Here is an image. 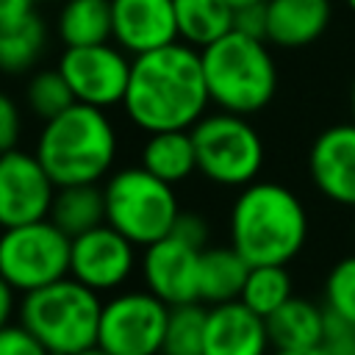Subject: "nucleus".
Listing matches in <instances>:
<instances>
[{"instance_id":"nucleus-1","label":"nucleus","mask_w":355,"mask_h":355,"mask_svg":"<svg viewBox=\"0 0 355 355\" xmlns=\"http://www.w3.org/2000/svg\"><path fill=\"white\" fill-rule=\"evenodd\" d=\"M211 97L202 75L200 50L172 42L158 50L133 55L122 111L141 133L189 130L208 114Z\"/></svg>"},{"instance_id":"nucleus-2","label":"nucleus","mask_w":355,"mask_h":355,"mask_svg":"<svg viewBox=\"0 0 355 355\" xmlns=\"http://www.w3.org/2000/svg\"><path fill=\"white\" fill-rule=\"evenodd\" d=\"M308 233V208L286 183L258 178L236 189L227 211V244L250 266H288L305 250Z\"/></svg>"},{"instance_id":"nucleus-3","label":"nucleus","mask_w":355,"mask_h":355,"mask_svg":"<svg viewBox=\"0 0 355 355\" xmlns=\"http://www.w3.org/2000/svg\"><path fill=\"white\" fill-rule=\"evenodd\" d=\"M33 153L55 186L103 183L116 169L119 133L105 108L72 103L42 122Z\"/></svg>"},{"instance_id":"nucleus-4","label":"nucleus","mask_w":355,"mask_h":355,"mask_svg":"<svg viewBox=\"0 0 355 355\" xmlns=\"http://www.w3.org/2000/svg\"><path fill=\"white\" fill-rule=\"evenodd\" d=\"M211 105L252 116L277 94V61L266 39L230 31L200 50Z\"/></svg>"},{"instance_id":"nucleus-5","label":"nucleus","mask_w":355,"mask_h":355,"mask_svg":"<svg viewBox=\"0 0 355 355\" xmlns=\"http://www.w3.org/2000/svg\"><path fill=\"white\" fill-rule=\"evenodd\" d=\"M103 294L61 277L19 297L17 322L25 324L53 355H75L97 344Z\"/></svg>"},{"instance_id":"nucleus-6","label":"nucleus","mask_w":355,"mask_h":355,"mask_svg":"<svg viewBox=\"0 0 355 355\" xmlns=\"http://www.w3.org/2000/svg\"><path fill=\"white\" fill-rule=\"evenodd\" d=\"M100 186L105 222L128 236L139 250L169 236L183 211L175 186L155 178L141 164L114 169Z\"/></svg>"},{"instance_id":"nucleus-7","label":"nucleus","mask_w":355,"mask_h":355,"mask_svg":"<svg viewBox=\"0 0 355 355\" xmlns=\"http://www.w3.org/2000/svg\"><path fill=\"white\" fill-rule=\"evenodd\" d=\"M197 175L219 189H241L261 178L266 147L258 128L244 114L208 111L191 128Z\"/></svg>"},{"instance_id":"nucleus-8","label":"nucleus","mask_w":355,"mask_h":355,"mask_svg":"<svg viewBox=\"0 0 355 355\" xmlns=\"http://www.w3.org/2000/svg\"><path fill=\"white\" fill-rule=\"evenodd\" d=\"M72 239L50 219L0 227V277L22 297L69 275Z\"/></svg>"},{"instance_id":"nucleus-9","label":"nucleus","mask_w":355,"mask_h":355,"mask_svg":"<svg viewBox=\"0 0 355 355\" xmlns=\"http://www.w3.org/2000/svg\"><path fill=\"white\" fill-rule=\"evenodd\" d=\"M169 305L153 291L119 288L103 297L97 344L111 355H161Z\"/></svg>"},{"instance_id":"nucleus-10","label":"nucleus","mask_w":355,"mask_h":355,"mask_svg":"<svg viewBox=\"0 0 355 355\" xmlns=\"http://www.w3.org/2000/svg\"><path fill=\"white\" fill-rule=\"evenodd\" d=\"M130 61L133 55H128L119 44L100 42V44L64 47L55 67L67 78L75 103H86L108 111L114 105H122L130 78Z\"/></svg>"},{"instance_id":"nucleus-11","label":"nucleus","mask_w":355,"mask_h":355,"mask_svg":"<svg viewBox=\"0 0 355 355\" xmlns=\"http://www.w3.org/2000/svg\"><path fill=\"white\" fill-rule=\"evenodd\" d=\"M139 247L108 222L72 239L69 277L108 297L125 288L139 272Z\"/></svg>"},{"instance_id":"nucleus-12","label":"nucleus","mask_w":355,"mask_h":355,"mask_svg":"<svg viewBox=\"0 0 355 355\" xmlns=\"http://www.w3.org/2000/svg\"><path fill=\"white\" fill-rule=\"evenodd\" d=\"M55 183L33 150L0 153V227H14L50 216Z\"/></svg>"},{"instance_id":"nucleus-13","label":"nucleus","mask_w":355,"mask_h":355,"mask_svg":"<svg viewBox=\"0 0 355 355\" xmlns=\"http://www.w3.org/2000/svg\"><path fill=\"white\" fill-rule=\"evenodd\" d=\"M200 255L202 250L169 233L139 252V277L147 291L169 308L200 300Z\"/></svg>"},{"instance_id":"nucleus-14","label":"nucleus","mask_w":355,"mask_h":355,"mask_svg":"<svg viewBox=\"0 0 355 355\" xmlns=\"http://www.w3.org/2000/svg\"><path fill=\"white\" fill-rule=\"evenodd\" d=\"M308 178L327 202L355 211V122H336L316 133Z\"/></svg>"},{"instance_id":"nucleus-15","label":"nucleus","mask_w":355,"mask_h":355,"mask_svg":"<svg viewBox=\"0 0 355 355\" xmlns=\"http://www.w3.org/2000/svg\"><path fill=\"white\" fill-rule=\"evenodd\" d=\"M111 42L141 55L178 42L172 0H111Z\"/></svg>"},{"instance_id":"nucleus-16","label":"nucleus","mask_w":355,"mask_h":355,"mask_svg":"<svg viewBox=\"0 0 355 355\" xmlns=\"http://www.w3.org/2000/svg\"><path fill=\"white\" fill-rule=\"evenodd\" d=\"M272 341L266 319L241 300L208 305L202 355H269Z\"/></svg>"},{"instance_id":"nucleus-17","label":"nucleus","mask_w":355,"mask_h":355,"mask_svg":"<svg viewBox=\"0 0 355 355\" xmlns=\"http://www.w3.org/2000/svg\"><path fill=\"white\" fill-rule=\"evenodd\" d=\"M333 19L330 0H266V42L297 50L324 36Z\"/></svg>"},{"instance_id":"nucleus-18","label":"nucleus","mask_w":355,"mask_h":355,"mask_svg":"<svg viewBox=\"0 0 355 355\" xmlns=\"http://www.w3.org/2000/svg\"><path fill=\"white\" fill-rule=\"evenodd\" d=\"M324 305L308 300V297H291L286 300L275 313L266 316V330L272 349H302V347H319L324 336Z\"/></svg>"},{"instance_id":"nucleus-19","label":"nucleus","mask_w":355,"mask_h":355,"mask_svg":"<svg viewBox=\"0 0 355 355\" xmlns=\"http://www.w3.org/2000/svg\"><path fill=\"white\" fill-rule=\"evenodd\" d=\"M139 164L155 178L180 186L197 175V153L191 130H155L147 133L139 150Z\"/></svg>"},{"instance_id":"nucleus-20","label":"nucleus","mask_w":355,"mask_h":355,"mask_svg":"<svg viewBox=\"0 0 355 355\" xmlns=\"http://www.w3.org/2000/svg\"><path fill=\"white\" fill-rule=\"evenodd\" d=\"M250 263L230 244H208L200 255V302L219 305L241 297Z\"/></svg>"},{"instance_id":"nucleus-21","label":"nucleus","mask_w":355,"mask_h":355,"mask_svg":"<svg viewBox=\"0 0 355 355\" xmlns=\"http://www.w3.org/2000/svg\"><path fill=\"white\" fill-rule=\"evenodd\" d=\"M178 39L202 50L236 25V8L227 0H172Z\"/></svg>"},{"instance_id":"nucleus-22","label":"nucleus","mask_w":355,"mask_h":355,"mask_svg":"<svg viewBox=\"0 0 355 355\" xmlns=\"http://www.w3.org/2000/svg\"><path fill=\"white\" fill-rule=\"evenodd\" d=\"M44 47H47V28L36 11L22 19L0 22V72L3 75L33 72Z\"/></svg>"},{"instance_id":"nucleus-23","label":"nucleus","mask_w":355,"mask_h":355,"mask_svg":"<svg viewBox=\"0 0 355 355\" xmlns=\"http://www.w3.org/2000/svg\"><path fill=\"white\" fill-rule=\"evenodd\" d=\"M50 219L69 236H80L97 225L105 222V200H103V186L100 183H78V186H58L53 205H50Z\"/></svg>"},{"instance_id":"nucleus-24","label":"nucleus","mask_w":355,"mask_h":355,"mask_svg":"<svg viewBox=\"0 0 355 355\" xmlns=\"http://www.w3.org/2000/svg\"><path fill=\"white\" fill-rule=\"evenodd\" d=\"M55 33L64 47L111 42V0H61Z\"/></svg>"},{"instance_id":"nucleus-25","label":"nucleus","mask_w":355,"mask_h":355,"mask_svg":"<svg viewBox=\"0 0 355 355\" xmlns=\"http://www.w3.org/2000/svg\"><path fill=\"white\" fill-rule=\"evenodd\" d=\"M291 297H294V283H291L288 269L280 263H261V266H250L239 300L250 311L266 319Z\"/></svg>"},{"instance_id":"nucleus-26","label":"nucleus","mask_w":355,"mask_h":355,"mask_svg":"<svg viewBox=\"0 0 355 355\" xmlns=\"http://www.w3.org/2000/svg\"><path fill=\"white\" fill-rule=\"evenodd\" d=\"M205 302H183L169 308L161 355H202L205 344Z\"/></svg>"},{"instance_id":"nucleus-27","label":"nucleus","mask_w":355,"mask_h":355,"mask_svg":"<svg viewBox=\"0 0 355 355\" xmlns=\"http://www.w3.org/2000/svg\"><path fill=\"white\" fill-rule=\"evenodd\" d=\"M72 103H75V94H72V89H69V83L58 67L31 72V78L25 83V108L36 119L47 122L55 114L67 111Z\"/></svg>"},{"instance_id":"nucleus-28","label":"nucleus","mask_w":355,"mask_h":355,"mask_svg":"<svg viewBox=\"0 0 355 355\" xmlns=\"http://www.w3.org/2000/svg\"><path fill=\"white\" fill-rule=\"evenodd\" d=\"M322 305L327 313L355 324V252L341 255L324 275Z\"/></svg>"},{"instance_id":"nucleus-29","label":"nucleus","mask_w":355,"mask_h":355,"mask_svg":"<svg viewBox=\"0 0 355 355\" xmlns=\"http://www.w3.org/2000/svg\"><path fill=\"white\" fill-rule=\"evenodd\" d=\"M0 355H53L25 324L11 322L0 327Z\"/></svg>"},{"instance_id":"nucleus-30","label":"nucleus","mask_w":355,"mask_h":355,"mask_svg":"<svg viewBox=\"0 0 355 355\" xmlns=\"http://www.w3.org/2000/svg\"><path fill=\"white\" fill-rule=\"evenodd\" d=\"M22 128H25V119H22L19 103L8 92L0 89V153L19 147Z\"/></svg>"},{"instance_id":"nucleus-31","label":"nucleus","mask_w":355,"mask_h":355,"mask_svg":"<svg viewBox=\"0 0 355 355\" xmlns=\"http://www.w3.org/2000/svg\"><path fill=\"white\" fill-rule=\"evenodd\" d=\"M322 347L330 355H355V324L327 313L324 319V336H322Z\"/></svg>"},{"instance_id":"nucleus-32","label":"nucleus","mask_w":355,"mask_h":355,"mask_svg":"<svg viewBox=\"0 0 355 355\" xmlns=\"http://www.w3.org/2000/svg\"><path fill=\"white\" fill-rule=\"evenodd\" d=\"M172 233L180 236L183 241L200 247V250H205L211 244V225H208V219L200 211H180Z\"/></svg>"},{"instance_id":"nucleus-33","label":"nucleus","mask_w":355,"mask_h":355,"mask_svg":"<svg viewBox=\"0 0 355 355\" xmlns=\"http://www.w3.org/2000/svg\"><path fill=\"white\" fill-rule=\"evenodd\" d=\"M233 28L241 31V33L266 39V3L239 8V11H236V25H233Z\"/></svg>"},{"instance_id":"nucleus-34","label":"nucleus","mask_w":355,"mask_h":355,"mask_svg":"<svg viewBox=\"0 0 355 355\" xmlns=\"http://www.w3.org/2000/svg\"><path fill=\"white\" fill-rule=\"evenodd\" d=\"M17 311H19V294L0 277V327L17 322Z\"/></svg>"},{"instance_id":"nucleus-35","label":"nucleus","mask_w":355,"mask_h":355,"mask_svg":"<svg viewBox=\"0 0 355 355\" xmlns=\"http://www.w3.org/2000/svg\"><path fill=\"white\" fill-rule=\"evenodd\" d=\"M36 0H0V22H11V19H22L28 14H33Z\"/></svg>"},{"instance_id":"nucleus-36","label":"nucleus","mask_w":355,"mask_h":355,"mask_svg":"<svg viewBox=\"0 0 355 355\" xmlns=\"http://www.w3.org/2000/svg\"><path fill=\"white\" fill-rule=\"evenodd\" d=\"M269 355H330V352L319 344V347H302V349H272Z\"/></svg>"},{"instance_id":"nucleus-37","label":"nucleus","mask_w":355,"mask_h":355,"mask_svg":"<svg viewBox=\"0 0 355 355\" xmlns=\"http://www.w3.org/2000/svg\"><path fill=\"white\" fill-rule=\"evenodd\" d=\"M75 355H111V352H105L100 344H92V347H86V349H80V352H75Z\"/></svg>"},{"instance_id":"nucleus-38","label":"nucleus","mask_w":355,"mask_h":355,"mask_svg":"<svg viewBox=\"0 0 355 355\" xmlns=\"http://www.w3.org/2000/svg\"><path fill=\"white\" fill-rule=\"evenodd\" d=\"M227 3L239 11V8H247V6H261V3H266V0H227Z\"/></svg>"},{"instance_id":"nucleus-39","label":"nucleus","mask_w":355,"mask_h":355,"mask_svg":"<svg viewBox=\"0 0 355 355\" xmlns=\"http://www.w3.org/2000/svg\"><path fill=\"white\" fill-rule=\"evenodd\" d=\"M349 111H352V122H355V78H352V86H349Z\"/></svg>"},{"instance_id":"nucleus-40","label":"nucleus","mask_w":355,"mask_h":355,"mask_svg":"<svg viewBox=\"0 0 355 355\" xmlns=\"http://www.w3.org/2000/svg\"><path fill=\"white\" fill-rule=\"evenodd\" d=\"M347 6H349V11L355 14V0H347Z\"/></svg>"},{"instance_id":"nucleus-41","label":"nucleus","mask_w":355,"mask_h":355,"mask_svg":"<svg viewBox=\"0 0 355 355\" xmlns=\"http://www.w3.org/2000/svg\"><path fill=\"white\" fill-rule=\"evenodd\" d=\"M352 241H355V216H352Z\"/></svg>"},{"instance_id":"nucleus-42","label":"nucleus","mask_w":355,"mask_h":355,"mask_svg":"<svg viewBox=\"0 0 355 355\" xmlns=\"http://www.w3.org/2000/svg\"><path fill=\"white\" fill-rule=\"evenodd\" d=\"M47 3H55V0H47ZM58 3H61V0H58Z\"/></svg>"}]
</instances>
